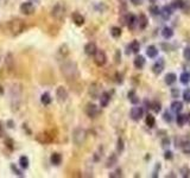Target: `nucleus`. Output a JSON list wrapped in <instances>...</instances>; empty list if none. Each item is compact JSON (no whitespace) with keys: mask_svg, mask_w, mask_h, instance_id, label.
<instances>
[{"mask_svg":"<svg viewBox=\"0 0 190 178\" xmlns=\"http://www.w3.org/2000/svg\"><path fill=\"white\" fill-rule=\"evenodd\" d=\"M61 72L68 82H74L80 77V71H78L76 62H74L71 59H64V62H62Z\"/></svg>","mask_w":190,"mask_h":178,"instance_id":"obj_1","label":"nucleus"},{"mask_svg":"<svg viewBox=\"0 0 190 178\" xmlns=\"http://www.w3.org/2000/svg\"><path fill=\"white\" fill-rule=\"evenodd\" d=\"M25 27H26L25 22L22 19H13L6 24V30L8 31L10 36H12V37H17L20 33H23L25 31Z\"/></svg>","mask_w":190,"mask_h":178,"instance_id":"obj_2","label":"nucleus"},{"mask_svg":"<svg viewBox=\"0 0 190 178\" xmlns=\"http://www.w3.org/2000/svg\"><path fill=\"white\" fill-rule=\"evenodd\" d=\"M10 97H11V108L13 111H17L20 106V100H22V86L19 83H14L11 86Z\"/></svg>","mask_w":190,"mask_h":178,"instance_id":"obj_3","label":"nucleus"},{"mask_svg":"<svg viewBox=\"0 0 190 178\" xmlns=\"http://www.w3.org/2000/svg\"><path fill=\"white\" fill-rule=\"evenodd\" d=\"M87 139V132L82 127H76L72 132V142L76 146H81Z\"/></svg>","mask_w":190,"mask_h":178,"instance_id":"obj_4","label":"nucleus"},{"mask_svg":"<svg viewBox=\"0 0 190 178\" xmlns=\"http://www.w3.org/2000/svg\"><path fill=\"white\" fill-rule=\"evenodd\" d=\"M51 16L55 20L62 22L65 17V5L63 2H57L51 10Z\"/></svg>","mask_w":190,"mask_h":178,"instance_id":"obj_5","label":"nucleus"},{"mask_svg":"<svg viewBox=\"0 0 190 178\" xmlns=\"http://www.w3.org/2000/svg\"><path fill=\"white\" fill-rule=\"evenodd\" d=\"M36 140L38 142H41L43 145H48V144H51L55 140V136H53L51 132L49 131H44L42 133H38L36 136Z\"/></svg>","mask_w":190,"mask_h":178,"instance_id":"obj_6","label":"nucleus"},{"mask_svg":"<svg viewBox=\"0 0 190 178\" xmlns=\"http://www.w3.org/2000/svg\"><path fill=\"white\" fill-rule=\"evenodd\" d=\"M88 94L93 100L99 99V97H100V95H101V86L98 82H93L90 86H89Z\"/></svg>","mask_w":190,"mask_h":178,"instance_id":"obj_7","label":"nucleus"},{"mask_svg":"<svg viewBox=\"0 0 190 178\" xmlns=\"http://www.w3.org/2000/svg\"><path fill=\"white\" fill-rule=\"evenodd\" d=\"M107 62V56L103 50H99L94 53V63L98 67H103Z\"/></svg>","mask_w":190,"mask_h":178,"instance_id":"obj_8","label":"nucleus"},{"mask_svg":"<svg viewBox=\"0 0 190 178\" xmlns=\"http://www.w3.org/2000/svg\"><path fill=\"white\" fill-rule=\"evenodd\" d=\"M69 47L67 44H62L61 47L57 49V52H56V58L58 61H64L67 59V57L69 56Z\"/></svg>","mask_w":190,"mask_h":178,"instance_id":"obj_9","label":"nucleus"},{"mask_svg":"<svg viewBox=\"0 0 190 178\" xmlns=\"http://www.w3.org/2000/svg\"><path fill=\"white\" fill-rule=\"evenodd\" d=\"M122 20H124L122 23H124L128 29H134V26L138 25V18H137L134 14H132V13L126 14V17H125Z\"/></svg>","mask_w":190,"mask_h":178,"instance_id":"obj_10","label":"nucleus"},{"mask_svg":"<svg viewBox=\"0 0 190 178\" xmlns=\"http://www.w3.org/2000/svg\"><path fill=\"white\" fill-rule=\"evenodd\" d=\"M84 112H86V114H87L90 119H95L99 115V113H100L98 106L94 105V103H88V105L86 106V108H84Z\"/></svg>","mask_w":190,"mask_h":178,"instance_id":"obj_11","label":"nucleus"},{"mask_svg":"<svg viewBox=\"0 0 190 178\" xmlns=\"http://www.w3.org/2000/svg\"><path fill=\"white\" fill-rule=\"evenodd\" d=\"M130 116L133 121H139V120L144 116V109H142V107H138V106L133 107L130 112Z\"/></svg>","mask_w":190,"mask_h":178,"instance_id":"obj_12","label":"nucleus"},{"mask_svg":"<svg viewBox=\"0 0 190 178\" xmlns=\"http://www.w3.org/2000/svg\"><path fill=\"white\" fill-rule=\"evenodd\" d=\"M19 10H20V12L23 13L24 16H30V14H32L35 12V5L32 2H30V1H25V2H23L20 5Z\"/></svg>","mask_w":190,"mask_h":178,"instance_id":"obj_13","label":"nucleus"},{"mask_svg":"<svg viewBox=\"0 0 190 178\" xmlns=\"http://www.w3.org/2000/svg\"><path fill=\"white\" fill-rule=\"evenodd\" d=\"M56 97H57V101L58 102H65L67 99H68V90L65 87L63 86H59L58 88L56 89Z\"/></svg>","mask_w":190,"mask_h":178,"instance_id":"obj_14","label":"nucleus"},{"mask_svg":"<svg viewBox=\"0 0 190 178\" xmlns=\"http://www.w3.org/2000/svg\"><path fill=\"white\" fill-rule=\"evenodd\" d=\"M164 67H165V64H164V59L159 58L153 64V67H152V72H153L154 75H160V74L163 72V70H164Z\"/></svg>","mask_w":190,"mask_h":178,"instance_id":"obj_15","label":"nucleus"},{"mask_svg":"<svg viewBox=\"0 0 190 178\" xmlns=\"http://www.w3.org/2000/svg\"><path fill=\"white\" fill-rule=\"evenodd\" d=\"M71 20L74 22V24L76 26H82L83 24H84V17L81 13H78V12H72L71 13Z\"/></svg>","mask_w":190,"mask_h":178,"instance_id":"obj_16","label":"nucleus"},{"mask_svg":"<svg viewBox=\"0 0 190 178\" xmlns=\"http://www.w3.org/2000/svg\"><path fill=\"white\" fill-rule=\"evenodd\" d=\"M99 100H100V106L105 108V107L108 106L109 102H111V94H109L108 91H102L100 97H99Z\"/></svg>","mask_w":190,"mask_h":178,"instance_id":"obj_17","label":"nucleus"},{"mask_svg":"<svg viewBox=\"0 0 190 178\" xmlns=\"http://www.w3.org/2000/svg\"><path fill=\"white\" fill-rule=\"evenodd\" d=\"M98 51V47H96V44L93 43V42H89L87 43L86 45H84V52L86 55H88V56H94V53Z\"/></svg>","mask_w":190,"mask_h":178,"instance_id":"obj_18","label":"nucleus"},{"mask_svg":"<svg viewBox=\"0 0 190 178\" xmlns=\"http://www.w3.org/2000/svg\"><path fill=\"white\" fill-rule=\"evenodd\" d=\"M172 7L171 6H163L162 7V10H160V16L162 18L164 19V20H168V19H170V17L172 16Z\"/></svg>","mask_w":190,"mask_h":178,"instance_id":"obj_19","label":"nucleus"},{"mask_svg":"<svg viewBox=\"0 0 190 178\" xmlns=\"http://www.w3.org/2000/svg\"><path fill=\"white\" fill-rule=\"evenodd\" d=\"M148 17H146L144 13H140V14H139V17H138V26H139V29L145 30L146 27H148Z\"/></svg>","mask_w":190,"mask_h":178,"instance_id":"obj_20","label":"nucleus"},{"mask_svg":"<svg viewBox=\"0 0 190 178\" xmlns=\"http://www.w3.org/2000/svg\"><path fill=\"white\" fill-rule=\"evenodd\" d=\"M145 63H146V59H145V57L142 56V55L137 56L136 58H134V61H133V64H134V67H136L137 69H142V68L145 67Z\"/></svg>","mask_w":190,"mask_h":178,"instance_id":"obj_21","label":"nucleus"},{"mask_svg":"<svg viewBox=\"0 0 190 178\" xmlns=\"http://www.w3.org/2000/svg\"><path fill=\"white\" fill-rule=\"evenodd\" d=\"M170 107H171L172 112H175L177 114V113L182 112V109H183V102L179 100H175V101H172V103L170 105Z\"/></svg>","mask_w":190,"mask_h":178,"instance_id":"obj_22","label":"nucleus"},{"mask_svg":"<svg viewBox=\"0 0 190 178\" xmlns=\"http://www.w3.org/2000/svg\"><path fill=\"white\" fill-rule=\"evenodd\" d=\"M158 49L157 47H154V45H148L146 47V55H148L150 58H156L157 56H158Z\"/></svg>","mask_w":190,"mask_h":178,"instance_id":"obj_23","label":"nucleus"},{"mask_svg":"<svg viewBox=\"0 0 190 178\" xmlns=\"http://www.w3.org/2000/svg\"><path fill=\"white\" fill-rule=\"evenodd\" d=\"M118 163V156L115 153H111V156L107 158L106 160V167H113V166H115V164Z\"/></svg>","mask_w":190,"mask_h":178,"instance_id":"obj_24","label":"nucleus"},{"mask_svg":"<svg viewBox=\"0 0 190 178\" xmlns=\"http://www.w3.org/2000/svg\"><path fill=\"white\" fill-rule=\"evenodd\" d=\"M164 81L168 86H171L173 83L177 81V75L175 74V72H168L165 75V78H164Z\"/></svg>","mask_w":190,"mask_h":178,"instance_id":"obj_25","label":"nucleus"},{"mask_svg":"<svg viewBox=\"0 0 190 178\" xmlns=\"http://www.w3.org/2000/svg\"><path fill=\"white\" fill-rule=\"evenodd\" d=\"M50 161H51V164L52 165H59L61 163H62V154L61 153H57V152H55L50 156Z\"/></svg>","mask_w":190,"mask_h":178,"instance_id":"obj_26","label":"nucleus"},{"mask_svg":"<svg viewBox=\"0 0 190 178\" xmlns=\"http://www.w3.org/2000/svg\"><path fill=\"white\" fill-rule=\"evenodd\" d=\"M128 50H130V52L139 53V51H140V44H139V42L136 41V39L131 42L130 45H128Z\"/></svg>","mask_w":190,"mask_h":178,"instance_id":"obj_27","label":"nucleus"},{"mask_svg":"<svg viewBox=\"0 0 190 178\" xmlns=\"http://www.w3.org/2000/svg\"><path fill=\"white\" fill-rule=\"evenodd\" d=\"M127 97H128V100H130L131 103H133V105H138L139 103V97H138V95H137L136 90H130L128 91V94H127Z\"/></svg>","mask_w":190,"mask_h":178,"instance_id":"obj_28","label":"nucleus"},{"mask_svg":"<svg viewBox=\"0 0 190 178\" xmlns=\"http://www.w3.org/2000/svg\"><path fill=\"white\" fill-rule=\"evenodd\" d=\"M162 36H163V38H165V39H170L173 37V30L171 27H168L165 26L164 29L162 30Z\"/></svg>","mask_w":190,"mask_h":178,"instance_id":"obj_29","label":"nucleus"},{"mask_svg":"<svg viewBox=\"0 0 190 178\" xmlns=\"http://www.w3.org/2000/svg\"><path fill=\"white\" fill-rule=\"evenodd\" d=\"M145 124H146V126L150 127V128H153L154 126H156V119H154V116L152 114H148V115H146Z\"/></svg>","mask_w":190,"mask_h":178,"instance_id":"obj_30","label":"nucleus"},{"mask_svg":"<svg viewBox=\"0 0 190 178\" xmlns=\"http://www.w3.org/2000/svg\"><path fill=\"white\" fill-rule=\"evenodd\" d=\"M176 122H177V125L179 127H183L184 125L187 124V115H185V114H179V113H177Z\"/></svg>","mask_w":190,"mask_h":178,"instance_id":"obj_31","label":"nucleus"},{"mask_svg":"<svg viewBox=\"0 0 190 178\" xmlns=\"http://www.w3.org/2000/svg\"><path fill=\"white\" fill-rule=\"evenodd\" d=\"M51 101H52V99H51V96H50V94H49V93H44V94H42L41 102L44 105V106L50 105V103H51Z\"/></svg>","mask_w":190,"mask_h":178,"instance_id":"obj_32","label":"nucleus"},{"mask_svg":"<svg viewBox=\"0 0 190 178\" xmlns=\"http://www.w3.org/2000/svg\"><path fill=\"white\" fill-rule=\"evenodd\" d=\"M179 81H181V83L182 84H188V83L190 82V74L188 72V71H184V72H182L181 74V76H179Z\"/></svg>","mask_w":190,"mask_h":178,"instance_id":"obj_33","label":"nucleus"},{"mask_svg":"<svg viewBox=\"0 0 190 178\" xmlns=\"http://www.w3.org/2000/svg\"><path fill=\"white\" fill-rule=\"evenodd\" d=\"M29 158L26 157V156H22L20 158H19V165H20V167L22 169H28L29 167Z\"/></svg>","mask_w":190,"mask_h":178,"instance_id":"obj_34","label":"nucleus"},{"mask_svg":"<svg viewBox=\"0 0 190 178\" xmlns=\"http://www.w3.org/2000/svg\"><path fill=\"white\" fill-rule=\"evenodd\" d=\"M121 33H122V31H121V29L118 27V26L111 27V36H112L113 38H119V37L121 36Z\"/></svg>","mask_w":190,"mask_h":178,"instance_id":"obj_35","label":"nucleus"},{"mask_svg":"<svg viewBox=\"0 0 190 178\" xmlns=\"http://www.w3.org/2000/svg\"><path fill=\"white\" fill-rule=\"evenodd\" d=\"M150 108H151L154 113H159L160 111H162V105H160V102H158V101H153V102H151Z\"/></svg>","mask_w":190,"mask_h":178,"instance_id":"obj_36","label":"nucleus"},{"mask_svg":"<svg viewBox=\"0 0 190 178\" xmlns=\"http://www.w3.org/2000/svg\"><path fill=\"white\" fill-rule=\"evenodd\" d=\"M179 148H182L183 153L190 154V141H182V144H181V147H179Z\"/></svg>","mask_w":190,"mask_h":178,"instance_id":"obj_37","label":"nucleus"},{"mask_svg":"<svg viewBox=\"0 0 190 178\" xmlns=\"http://www.w3.org/2000/svg\"><path fill=\"white\" fill-rule=\"evenodd\" d=\"M183 4H184V0H172L171 7L175 8V10H179V8L183 7Z\"/></svg>","mask_w":190,"mask_h":178,"instance_id":"obj_38","label":"nucleus"},{"mask_svg":"<svg viewBox=\"0 0 190 178\" xmlns=\"http://www.w3.org/2000/svg\"><path fill=\"white\" fill-rule=\"evenodd\" d=\"M125 150V142L122 138H118V141H117V151L119 153H121Z\"/></svg>","mask_w":190,"mask_h":178,"instance_id":"obj_39","label":"nucleus"},{"mask_svg":"<svg viewBox=\"0 0 190 178\" xmlns=\"http://www.w3.org/2000/svg\"><path fill=\"white\" fill-rule=\"evenodd\" d=\"M150 12L152 16H160V8L157 5L150 6Z\"/></svg>","mask_w":190,"mask_h":178,"instance_id":"obj_40","label":"nucleus"},{"mask_svg":"<svg viewBox=\"0 0 190 178\" xmlns=\"http://www.w3.org/2000/svg\"><path fill=\"white\" fill-rule=\"evenodd\" d=\"M181 176H182V177H184V178L189 177V176H190V169L187 165L183 166V167L181 169Z\"/></svg>","mask_w":190,"mask_h":178,"instance_id":"obj_41","label":"nucleus"},{"mask_svg":"<svg viewBox=\"0 0 190 178\" xmlns=\"http://www.w3.org/2000/svg\"><path fill=\"white\" fill-rule=\"evenodd\" d=\"M183 100L187 103H190V88L185 89L183 91Z\"/></svg>","mask_w":190,"mask_h":178,"instance_id":"obj_42","label":"nucleus"},{"mask_svg":"<svg viewBox=\"0 0 190 178\" xmlns=\"http://www.w3.org/2000/svg\"><path fill=\"white\" fill-rule=\"evenodd\" d=\"M170 144H171V141H170V139L168 138V136H164L163 139H162V147L163 148H168L169 146H170Z\"/></svg>","mask_w":190,"mask_h":178,"instance_id":"obj_43","label":"nucleus"},{"mask_svg":"<svg viewBox=\"0 0 190 178\" xmlns=\"http://www.w3.org/2000/svg\"><path fill=\"white\" fill-rule=\"evenodd\" d=\"M11 170L14 172L17 176H19V177H23V176H24L23 172H22V170H19V169H18V167L14 165V164H12V165H11Z\"/></svg>","mask_w":190,"mask_h":178,"instance_id":"obj_44","label":"nucleus"},{"mask_svg":"<svg viewBox=\"0 0 190 178\" xmlns=\"http://www.w3.org/2000/svg\"><path fill=\"white\" fill-rule=\"evenodd\" d=\"M183 57L190 62V47H187L183 50Z\"/></svg>","mask_w":190,"mask_h":178,"instance_id":"obj_45","label":"nucleus"},{"mask_svg":"<svg viewBox=\"0 0 190 178\" xmlns=\"http://www.w3.org/2000/svg\"><path fill=\"white\" fill-rule=\"evenodd\" d=\"M163 119H164L165 122H171L172 121V116L169 112H164V114H163Z\"/></svg>","mask_w":190,"mask_h":178,"instance_id":"obj_46","label":"nucleus"},{"mask_svg":"<svg viewBox=\"0 0 190 178\" xmlns=\"http://www.w3.org/2000/svg\"><path fill=\"white\" fill-rule=\"evenodd\" d=\"M182 10H184V12H185V13H190V1H189V0L184 1Z\"/></svg>","mask_w":190,"mask_h":178,"instance_id":"obj_47","label":"nucleus"},{"mask_svg":"<svg viewBox=\"0 0 190 178\" xmlns=\"http://www.w3.org/2000/svg\"><path fill=\"white\" fill-rule=\"evenodd\" d=\"M114 59H115V63H117V64H119V63L121 62V52H120V50H117V51H115Z\"/></svg>","mask_w":190,"mask_h":178,"instance_id":"obj_48","label":"nucleus"},{"mask_svg":"<svg viewBox=\"0 0 190 178\" xmlns=\"http://www.w3.org/2000/svg\"><path fill=\"white\" fill-rule=\"evenodd\" d=\"M172 158H173V153H172L171 151H165V153H164V159L166 160H171Z\"/></svg>","mask_w":190,"mask_h":178,"instance_id":"obj_49","label":"nucleus"},{"mask_svg":"<svg viewBox=\"0 0 190 178\" xmlns=\"http://www.w3.org/2000/svg\"><path fill=\"white\" fill-rule=\"evenodd\" d=\"M171 96L173 99H176L179 96V89L178 88H171Z\"/></svg>","mask_w":190,"mask_h":178,"instance_id":"obj_50","label":"nucleus"},{"mask_svg":"<svg viewBox=\"0 0 190 178\" xmlns=\"http://www.w3.org/2000/svg\"><path fill=\"white\" fill-rule=\"evenodd\" d=\"M122 175H121V170H118L117 172H112V173H109V177H121Z\"/></svg>","mask_w":190,"mask_h":178,"instance_id":"obj_51","label":"nucleus"},{"mask_svg":"<svg viewBox=\"0 0 190 178\" xmlns=\"http://www.w3.org/2000/svg\"><path fill=\"white\" fill-rule=\"evenodd\" d=\"M5 144H6V146L10 148V150H13V141H12L11 139H6Z\"/></svg>","mask_w":190,"mask_h":178,"instance_id":"obj_52","label":"nucleus"},{"mask_svg":"<svg viewBox=\"0 0 190 178\" xmlns=\"http://www.w3.org/2000/svg\"><path fill=\"white\" fill-rule=\"evenodd\" d=\"M182 141H183V140H182L181 138H176V139H175V147H176V148L181 147V144H182Z\"/></svg>","mask_w":190,"mask_h":178,"instance_id":"obj_53","label":"nucleus"},{"mask_svg":"<svg viewBox=\"0 0 190 178\" xmlns=\"http://www.w3.org/2000/svg\"><path fill=\"white\" fill-rule=\"evenodd\" d=\"M162 47L164 49V51H171V45H170V44L163 43V44H162Z\"/></svg>","mask_w":190,"mask_h":178,"instance_id":"obj_54","label":"nucleus"},{"mask_svg":"<svg viewBox=\"0 0 190 178\" xmlns=\"http://www.w3.org/2000/svg\"><path fill=\"white\" fill-rule=\"evenodd\" d=\"M131 2H132L133 5L138 6V5H142V0H131Z\"/></svg>","mask_w":190,"mask_h":178,"instance_id":"obj_55","label":"nucleus"},{"mask_svg":"<svg viewBox=\"0 0 190 178\" xmlns=\"http://www.w3.org/2000/svg\"><path fill=\"white\" fill-rule=\"evenodd\" d=\"M2 136H4V127H2L1 121H0V138H2Z\"/></svg>","mask_w":190,"mask_h":178,"instance_id":"obj_56","label":"nucleus"},{"mask_svg":"<svg viewBox=\"0 0 190 178\" xmlns=\"http://www.w3.org/2000/svg\"><path fill=\"white\" fill-rule=\"evenodd\" d=\"M187 122L190 125V113L188 114V115H187Z\"/></svg>","mask_w":190,"mask_h":178,"instance_id":"obj_57","label":"nucleus"},{"mask_svg":"<svg viewBox=\"0 0 190 178\" xmlns=\"http://www.w3.org/2000/svg\"><path fill=\"white\" fill-rule=\"evenodd\" d=\"M8 125H10L8 127H13V122H11V121H8Z\"/></svg>","mask_w":190,"mask_h":178,"instance_id":"obj_58","label":"nucleus"},{"mask_svg":"<svg viewBox=\"0 0 190 178\" xmlns=\"http://www.w3.org/2000/svg\"><path fill=\"white\" fill-rule=\"evenodd\" d=\"M148 1H150V2H156L157 0H148Z\"/></svg>","mask_w":190,"mask_h":178,"instance_id":"obj_59","label":"nucleus"},{"mask_svg":"<svg viewBox=\"0 0 190 178\" xmlns=\"http://www.w3.org/2000/svg\"><path fill=\"white\" fill-rule=\"evenodd\" d=\"M0 88H1V87H0ZM2 93H4V90H1V89H0V94H2Z\"/></svg>","mask_w":190,"mask_h":178,"instance_id":"obj_60","label":"nucleus"},{"mask_svg":"<svg viewBox=\"0 0 190 178\" xmlns=\"http://www.w3.org/2000/svg\"><path fill=\"white\" fill-rule=\"evenodd\" d=\"M189 69H190V67H189ZM188 72H189V74H190V71H188Z\"/></svg>","mask_w":190,"mask_h":178,"instance_id":"obj_61","label":"nucleus"}]
</instances>
